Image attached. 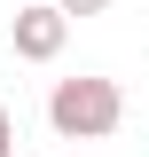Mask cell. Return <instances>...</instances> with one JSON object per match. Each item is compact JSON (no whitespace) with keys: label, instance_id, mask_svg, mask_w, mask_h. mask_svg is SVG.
Returning <instances> with one entry per match:
<instances>
[{"label":"cell","instance_id":"obj_2","mask_svg":"<svg viewBox=\"0 0 149 157\" xmlns=\"http://www.w3.org/2000/svg\"><path fill=\"white\" fill-rule=\"evenodd\" d=\"M63 39H71V16H63L55 0H32V8H16V55L24 63H55Z\"/></svg>","mask_w":149,"mask_h":157},{"label":"cell","instance_id":"obj_4","mask_svg":"<svg viewBox=\"0 0 149 157\" xmlns=\"http://www.w3.org/2000/svg\"><path fill=\"white\" fill-rule=\"evenodd\" d=\"M0 157H16V118H8V102H0Z\"/></svg>","mask_w":149,"mask_h":157},{"label":"cell","instance_id":"obj_1","mask_svg":"<svg viewBox=\"0 0 149 157\" xmlns=\"http://www.w3.org/2000/svg\"><path fill=\"white\" fill-rule=\"evenodd\" d=\"M47 126H55L63 141H110L118 126H126V94H118V78H55V94H47Z\"/></svg>","mask_w":149,"mask_h":157},{"label":"cell","instance_id":"obj_3","mask_svg":"<svg viewBox=\"0 0 149 157\" xmlns=\"http://www.w3.org/2000/svg\"><path fill=\"white\" fill-rule=\"evenodd\" d=\"M63 16H102V8H110V0H55Z\"/></svg>","mask_w":149,"mask_h":157}]
</instances>
